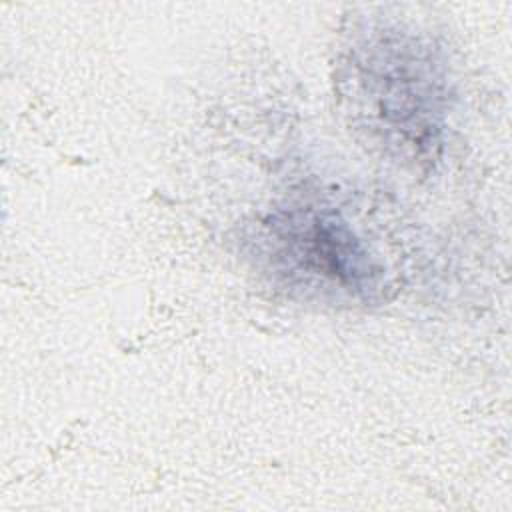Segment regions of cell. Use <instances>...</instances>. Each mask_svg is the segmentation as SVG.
Segmentation results:
<instances>
[{
  "label": "cell",
  "mask_w": 512,
  "mask_h": 512,
  "mask_svg": "<svg viewBox=\"0 0 512 512\" xmlns=\"http://www.w3.org/2000/svg\"><path fill=\"white\" fill-rule=\"evenodd\" d=\"M266 258L288 286L368 300L380 288L382 268L332 210L304 208L274 214L264 224Z\"/></svg>",
  "instance_id": "cell-1"
},
{
  "label": "cell",
  "mask_w": 512,
  "mask_h": 512,
  "mask_svg": "<svg viewBox=\"0 0 512 512\" xmlns=\"http://www.w3.org/2000/svg\"><path fill=\"white\" fill-rule=\"evenodd\" d=\"M434 60L414 46H376L358 62V82L380 130L398 146L426 148L440 128L444 94Z\"/></svg>",
  "instance_id": "cell-2"
}]
</instances>
